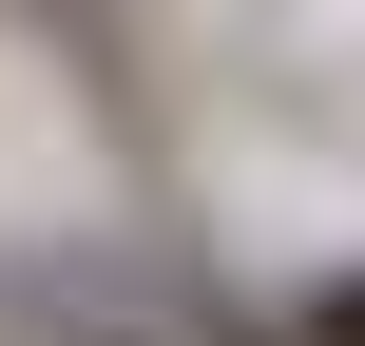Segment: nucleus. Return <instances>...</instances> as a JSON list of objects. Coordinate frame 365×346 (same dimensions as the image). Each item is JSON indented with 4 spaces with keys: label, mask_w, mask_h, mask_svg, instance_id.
I'll return each mask as SVG.
<instances>
[{
    "label": "nucleus",
    "mask_w": 365,
    "mask_h": 346,
    "mask_svg": "<svg viewBox=\"0 0 365 346\" xmlns=\"http://www.w3.org/2000/svg\"><path fill=\"white\" fill-rule=\"evenodd\" d=\"M269 327H289V346H365V270H327V289H308V308H269Z\"/></svg>",
    "instance_id": "f257e3e1"
},
{
    "label": "nucleus",
    "mask_w": 365,
    "mask_h": 346,
    "mask_svg": "<svg viewBox=\"0 0 365 346\" xmlns=\"http://www.w3.org/2000/svg\"><path fill=\"white\" fill-rule=\"evenodd\" d=\"M212 346H289V327H212Z\"/></svg>",
    "instance_id": "f03ea898"
}]
</instances>
